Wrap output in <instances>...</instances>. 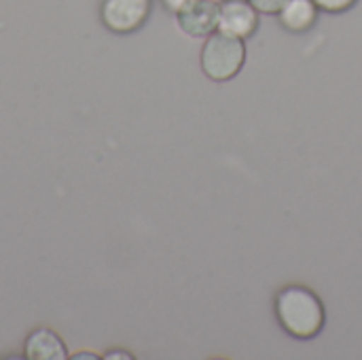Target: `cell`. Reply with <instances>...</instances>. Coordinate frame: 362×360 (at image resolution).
<instances>
[{
    "label": "cell",
    "instance_id": "6da1fadb",
    "mask_svg": "<svg viewBox=\"0 0 362 360\" xmlns=\"http://www.w3.org/2000/svg\"><path fill=\"white\" fill-rule=\"evenodd\" d=\"M276 312L282 327L299 339L318 335L325 325V308L320 299L303 286L284 289L278 295Z\"/></svg>",
    "mask_w": 362,
    "mask_h": 360
},
{
    "label": "cell",
    "instance_id": "7a4b0ae2",
    "mask_svg": "<svg viewBox=\"0 0 362 360\" xmlns=\"http://www.w3.org/2000/svg\"><path fill=\"white\" fill-rule=\"evenodd\" d=\"M246 49L242 38L229 34H212L202 51V68L212 81L233 79L244 66Z\"/></svg>",
    "mask_w": 362,
    "mask_h": 360
},
{
    "label": "cell",
    "instance_id": "3957f363",
    "mask_svg": "<svg viewBox=\"0 0 362 360\" xmlns=\"http://www.w3.org/2000/svg\"><path fill=\"white\" fill-rule=\"evenodd\" d=\"M151 0H104L102 19L108 30L125 34L138 30L148 17Z\"/></svg>",
    "mask_w": 362,
    "mask_h": 360
},
{
    "label": "cell",
    "instance_id": "277c9868",
    "mask_svg": "<svg viewBox=\"0 0 362 360\" xmlns=\"http://www.w3.org/2000/svg\"><path fill=\"white\" fill-rule=\"evenodd\" d=\"M257 28V8L246 0H227L221 4L218 13V32L246 38Z\"/></svg>",
    "mask_w": 362,
    "mask_h": 360
},
{
    "label": "cell",
    "instance_id": "5b68a950",
    "mask_svg": "<svg viewBox=\"0 0 362 360\" xmlns=\"http://www.w3.org/2000/svg\"><path fill=\"white\" fill-rule=\"evenodd\" d=\"M221 4L214 0H195L178 13V25L191 36H210L218 30Z\"/></svg>",
    "mask_w": 362,
    "mask_h": 360
},
{
    "label": "cell",
    "instance_id": "8992f818",
    "mask_svg": "<svg viewBox=\"0 0 362 360\" xmlns=\"http://www.w3.org/2000/svg\"><path fill=\"white\" fill-rule=\"evenodd\" d=\"M25 356L32 360H64L66 348L53 331L38 329L25 339Z\"/></svg>",
    "mask_w": 362,
    "mask_h": 360
},
{
    "label": "cell",
    "instance_id": "52a82bcc",
    "mask_svg": "<svg viewBox=\"0 0 362 360\" xmlns=\"http://www.w3.org/2000/svg\"><path fill=\"white\" fill-rule=\"evenodd\" d=\"M280 21L293 30L303 32L316 21V4L314 0H288L280 11Z\"/></svg>",
    "mask_w": 362,
    "mask_h": 360
},
{
    "label": "cell",
    "instance_id": "ba28073f",
    "mask_svg": "<svg viewBox=\"0 0 362 360\" xmlns=\"http://www.w3.org/2000/svg\"><path fill=\"white\" fill-rule=\"evenodd\" d=\"M288 0H250V4L261 13H280Z\"/></svg>",
    "mask_w": 362,
    "mask_h": 360
},
{
    "label": "cell",
    "instance_id": "9c48e42d",
    "mask_svg": "<svg viewBox=\"0 0 362 360\" xmlns=\"http://www.w3.org/2000/svg\"><path fill=\"white\" fill-rule=\"evenodd\" d=\"M314 4L325 11H344V8L352 6L354 0H314Z\"/></svg>",
    "mask_w": 362,
    "mask_h": 360
},
{
    "label": "cell",
    "instance_id": "30bf717a",
    "mask_svg": "<svg viewBox=\"0 0 362 360\" xmlns=\"http://www.w3.org/2000/svg\"><path fill=\"white\" fill-rule=\"evenodd\" d=\"M191 2H195V0H163V4H165V8L168 11H172V13H180L182 8H187Z\"/></svg>",
    "mask_w": 362,
    "mask_h": 360
},
{
    "label": "cell",
    "instance_id": "8fae6325",
    "mask_svg": "<svg viewBox=\"0 0 362 360\" xmlns=\"http://www.w3.org/2000/svg\"><path fill=\"white\" fill-rule=\"evenodd\" d=\"M106 359L110 360V359H132V356H129V354H125V352H108V354H106Z\"/></svg>",
    "mask_w": 362,
    "mask_h": 360
},
{
    "label": "cell",
    "instance_id": "7c38bea8",
    "mask_svg": "<svg viewBox=\"0 0 362 360\" xmlns=\"http://www.w3.org/2000/svg\"><path fill=\"white\" fill-rule=\"evenodd\" d=\"M72 359L74 360H93V359H98V356H95V354H89V352H81V354H74V356H72Z\"/></svg>",
    "mask_w": 362,
    "mask_h": 360
}]
</instances>
